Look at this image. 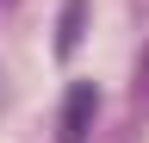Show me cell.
Wrapping results in <instances>:
<instances>
[{
    "instance_id": "1",
    "label": "cell",
    "mask_w": 149,
    "mask_h": 143,
    "mask_svg": "<svg viewBox=\"0 0 149 143\" xmlns=\"http://www.w3.org/2000/svg\"><path fill=\"white\" fill-rule=\"evenodd\" d=\"M93 118H100V81H68L62 112H56V143H87Z\"/></svg>"
},
{
    "instance_id": "2",
    "label": "cell",
    "mask_w": 149,
    "mask_h": 143,
    "mask_svg": "<svg viewBox=\"0 0 149 143\" xmlns=\"http://www.w3.org/2000/svg\"><path fill=\"white\" fill-rule=\"evenodd\" d=\"M81 19H87V0H62V19H56V56H74V44H81Z\"/></svg>"
},
{
    "instance_id": "3",
    "label": "cell",
    "mask_w": 149,
    "mask_h": 143,
    "mask_svg": "<svg viewBox=\"0 0 149 143\" xmlns=\"http://www.w3.org/2000/svg\"><path fill=\"white\" fill-rule=\"evenodd\" d=\"M130 93H137V100H149V44L137 50V81H130Z\"/></svg>"
},
{
    "instance_id": "4",
    "label": "cell",
    "mask_w": 149,
    "mask_h": 143,
    "mask_svg": "<svg viewBox=\"0 0 149 143\" xmlns=\"http://www.w3.org/2000/svg\"><path fill=\"white\" fill-rule=\"evenodd\" d=\"M0 6H13V0H0Z\"/></svg>"
}]
</instances>
